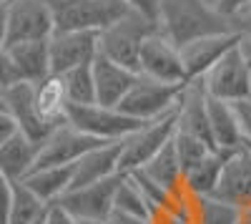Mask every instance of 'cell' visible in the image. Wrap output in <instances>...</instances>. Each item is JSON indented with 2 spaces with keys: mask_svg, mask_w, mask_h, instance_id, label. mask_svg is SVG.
Here are the masks:
<instances>
[{
  "mask_svg": "<svg viewBox=\"0 0 251 224\" xmlns=\"http://www.w3.org/2000/svg\"><path fill=\"white\" fill-rule=\"evenodd\" d=\"M156 28L174 46L211 33L231 30L228 18L208 5V0H161Z\"/></svg>",
  "mask_w": 251,
  "mask_h": 224,
  "instance_id": "cell-1",
  "label": "cell"
},
{
  "mask_svg": "<svg viewBox=\"0 0 251 224\" xmlns=\"http://www.w3.org/2000/svg\"><path fill=\"white\" fill-rule=\"evenodd\" d=\"M131 8L123 0H53V33L73 30V33H100L123 18Z\"/></svg>",
  "mask_w": 251,
  "mask_h": 224,
  "instance_id": "cell-2",
  "label": "cell"
},
{
  "mask_svg": "<svg viewBox=\"0 0 251 224\" xmlns=\"http://www.w3.org/2000/svg\"><path fill=\"white\" fill-rule=\"evenodd\" d=\"M156 30V23L149 20L146 15L128 10L123 18H118L116 23H111L108 28H103L96 40H98V53L106 56L108 60L118 66H126L138 73V51L141 43L151 33Z\"/></svg>",
  "mask_w": 251,
  "mask_h": 224,
  "instance_id": "cell-3",
  "label": "cell"
},
{
  "mask_svg": "<svg viewBox=\"0 0 251 224\" xmlns=\"http://www.w3.org/2000/svg\"><path fill=\"white\" fill-rule=\"evenodd\" d=\"M186 86V84H183ZM183 86H171V84H161V81L146 78V76H136V81L131 84V88L126 91V96L118 101V111H123L126 116H131L136 121H153L158 116L171 113L178 106V98Z\"/></svg>",
  "mask_w": 251,
  "mask_h": 224,
  "instance_id": "cell-4",
  "label": "cell"
},
{
  "mask_svg": "<svg viewBox=\"0 0 251 224\" xmlns=\"http://www.w3.org/2000/svg\"><path fill=\"white\" fill-rule=\"evenodd\" d=\"M174 131H176V109L153 121H143L133 134H128L121 141V161H118L121 174L141 169L146 161L153 159L174 139Z\"/></svg>",
  "mask_w": 251,
  "mask_h": 224,
  "instance_id": "cell-5",
  "label": "cell"
},
{
  "mask_svg": "<svg viewBox=\"0 0 251 224\" xmlns=\"http://www.w3.org/2000/svg\"><path fill=\"white\" fill-rule=\"evenodd\" d=\"M66 121L88 134L98 141H123L128 134H133L141 121L126 116L116 106H100V104H86V106H66Z\"/></svg>",
  "mask_w": 251,
  "mask_h": 224,
  "instance_id": "cell-6",
  "label": "cell"
},
{
  "mask_svg": "<svg viewBox=\"0 0 251 224\" xmlns=\"http://www.w3.org/2000/svg\"><path fill=\"white\" fill-rule=\"evenodd\" d=\"M196 84L201 86L203 96L226 101V104H234V101H241V98H251L246 66H244V58H241L236 46L231 51H226L201 78H196Z\"/></svg>",
  "mask_w": 251,
  "mask_h": 224,
  "instance_id": "cell-7",
  "label": "cell"
},
{
  "mask_svg": "<svg viewBox=\"0 0 251 224\" xmlns=\"http://www.w3.org/2000/svg\"><path fill=\"white\" fill-rule=\"evenodd\" d=\"M138 73L146 76V78L161 81V84H171V86L188 84L186 71L181 66L178 48L166 35H161L158 28L141 43V51H138Z\"/></svg>",
  "mask_w": 251,
  "mask_h": 224,
  "instance_id": "cell-8",
  "label": "cell"
},
{
  "mask_svg": "<svg viewBox=\"0 0 251 224\" xmlns=\"http://www.w3.org/2000/svg\"><path fill=\"white\" fill-rule=\"evenodd\" d=\"M53 35V13L48 0H10L5 46L48 40Z\"/></svg>",
  "mask_w": 251,
  "mask_h": 224,
  "instance_id": "cell-9",
  "label": "cell"
},
{
  "mask_svg": "<svg viewBox=\"0 0 251 224\" xmlns=\"http://www.w3.org/2000/svg\"><path fill=\"white\" fill-rule=\"evenodd\" d=\"M121 181V174L108 176L96 184H86L78 189H68L55 204L66 209L73 219H103L108 222L113 214V196Z\"/></svg>",
  "mask_w": 251,
  "mask_h": 224,
  "instance_id": "cell-10",
  "label": "cell"
},
{
  "mask_svg": "<svg viewBox=\"0 0 251 224\" xmlns=\"http://www.w3.org/2000/svg\"><path fill=\"white\" fill-rule=\"evenodd\" d=\"M103 144V141L83 134L78 129H73L68 121L58 124L48 139L38 146V156H35V167L33 169H43V167H71L73 161H78L86 151H91L93 146Z\"/></svg>",
  "mask_w": 251,
  "mask_h": 224,
  "instance_id": "cell-11",
  "label": "cell"
},
{
  "mask_svg": "<svg viewBox=\"0 0 251 224\" xmlns=\"http://www.w3.org/2000/svg\"><path fill=\"white\" fill-rule=\"evenodd\" d=\"M211 196L219 201H226V204H231L236 209L251 207V151L244 144L226 154L221 176Z\"/></svg>",
  "mask_w": 251,
  "mask_h": 224,
  "instance_id": "cell-12",
  "label": "cell"
},
{
  "mask_svg": "<svg viewBox=\"0 0 251 224\" xmlns=\"http://www.w3.org/2000/svg\"><path fill=\"white\" fill-rule=\"evenodd\" d=\"M98 56L96 33H73V30H55L48 38V63L50 76H60L71 68L86 66Z\"/></svg>",
  "mask_w": 251,
  "mask_h": 224,
  "instance_id": "cell-13",
  "label": "cell"
},
{
  "mask_svg": "<svg viewBox=\"0 0 251 224\" xmlns=\"http://www.w3.org/2000/svg\"><path fill=\"white\" fill-rule=\"evenodd\" d=\"M3 96V109L10 113V118L15 121L18 131L28 136L30 141L40 146L48 139V134L55 129L50 124H46L40 118L38 109H35V93H33V84H15L5 91H0Z\"/></svg>",
  "mask_w": 251,
  "mask_h": 224,
  "instance_id": "cell-14",
  "label": "cell"
},
{
  "mask_svg": "<svg viewBox=\"0 0 251 224\" xmlns=\"http://www.w3.org/2000/svg\"><path fill=\"white\" fill-rule=\"evenodd\" d=\"M236 40H239V35L234 30H226V33L201 35V38L186 40V43L176 46L178 56H181V66L186 71V78L188 81L201 78L226 51H231L236 46Z\"/></svg>",
  "mask_w": 251,
  "mask_h": 224,
  "instance_id": "cell-15",
  "label": "cell"
},
{
  "mask_svg": "<svg viewBox=\"0 0 251 224\" xmlns=\"http://www.w3.org/2000/svg\"><path fill=\"white\" fill-rule=\"evenodd\" d=\"M118 161H121V141H103V144L93 146L91 151H86L78 161L71 164V187L68 189L96 184V181L121 174Z\"/></svg>",
  "mask_w": 251,
  "mask_h": 224,
  "instance_id": "cell-16",
  "label": "cell"
},
{
  "mask_svg": "<svg viewBox=\"0 0 251 224\" xmlns=\"http://www.w3.org/2000/svg\"><path fill=\"white\" fill-rule=\"evenodd\" d=\"M93 88H96V104L100 106H118V101L126 96V91L131 88V84L136 81V71L118 66L113 60H108L106 56H96L93 63Z\"/></svg>",
  "mask_w": 251,
  "mask_h": 224,
  "instance_id": "cell-17",
  "label": "cell"
},
{
  "mask_svg": "<svg viewBox=\"0 0 251 224\" xmlns=\"http://www.w3.org/2000/svg\"><path fill=\"white\" fill-rule=\"evenodd\" d=\"M206 121H208V134H211L214 149L234 151L241 146V134L236 126V116H234L231 104L206 96Z\"/></svg>",
  "mask_w": 251,
  "mask_h": 224,
  "instance_id": "cell-18",
  "label": "cell"
},
{
  "mask_svg": "<svg viewBox=\"0 0 251 224\" xmlns=\"http://www.w3.org/2000/svg\"><path fill=\"white\" fill-rule=\"evenodd\" d=\"M38 156V144L15 131L5 144H0V174H5L10 181H23L33 167Z\"/></svg>",
  "mask_w": 251,
  "mask_h": 224,
  "instance_id": "cell-19",
  "label": "cell"
},
{
  "mask_svg": "<svg viewBox=\"0 0 251 224\" xmlns=\"http://www.w3.org/2000/svg\"><path fill=\"white\" fill-rule=\"evenodd\" d=\"M5 48H8L23 84H38L46 76H50L48 40H28V43H15V46H5Z\"/></svg>",
  "mask_w": 251,
  "mask_h": 224,
  "instance_id": "cell-20",
  "label": "cell"
},
{
  "mask_svg": "<svg viewBox=\"0 0 251 224\" xmlns=\"http://www.w3.org/2000/svg\"><path fill=\"white\" fill-rule=\"evenodd\" d=\"M228 151H208L203 159H199L196 164H191L186 171H183V187L186 192H191L194 196H211L216 181L221 176V169H224V159H226Z\"/></svg>",
  "mask_w": 251,
  "mask_h": 224,
  "instance_id": "cell-21",
  "label": "cell"
},
{
  "mask_svg": "<svg viewBox=\"0 0 251 224\" xmlns=\"http://www.w3.org/2000/svg\"><path fill=\"white\" fill-rule=\"evenodd\" d=\"M141 174H146L153 184H158L161 189H166L169 194H176L178 189H183V169L178 164V156L174 151V144L169 141L153 159H149L146 164L138 169Z\"/></svg>",
  "mask_w": 251,
  "mask_h": 224,
  "instance_id": "cell-22",
  "label": "cell"
},
{
  "mask_svg": "<svg viewBox=\"0 0 251 224\" xmlns=\"http://www.w3.org/2000/svg\"><path fill=\"white\" fill-rule=\"evenodd\" d=\"M23 184L46 204H55V201L68 192L71 187V167H43V169H33Z\"/></svg>",
  "mask_w": 251,
  "mask_h": 224,
  "instance_id": "cell-23",
  "label": "cell"
},
{
  "mask_svg": "<svg viewBox=\"0 0 251 224\" xmlns=\"http://www.w3.org/2000/svg\"><path fill=\"white\" fill-rule=\"evenodd\" d=\"M33 93H35V109L46 124H50V126L66 124L68 101H66V93H63L58 76H46L43 81L33 84Z\"/></svg>",
  "mask_w": 251,
  "mask_h": 224,
  "instance_id": "cell-24",
  "label": "cell"
},
{
  "mask_svg": "<svg viewBox=\"0 0 251 224\" xmlns=\"http://www.w3.org/2000/svg\"><path fill=\"white\" fill-rule=\"evenodd\" d=\"M48 204L38 199L23 181H13V194H10V207L5 224H35L43 219Z\"/></svg>",
  "mask_w": 251,
  "mask_h": 224,
  "instance_id": "cell-25",
  "label": "cell"
},
{
  "mask_svg": "<svg viewBox=\"0 0 251 224\" xmlns=\"http://www.w3.org/2000/svg\"><path fill=\"white\" fill-rule=\"evenodd\" d=\"M93 63V60H91ZM91 63L71 68L66 73H60V86L66 93V101L71 106H86V104H96V88H93V71Z\"/></svg>",
  "mask_w": 251,
  "mask_h": 224,
  "instance_id": "cell-26",
  "label": "cell"
},
{
  "mask_svg": "<svg viewBox=\"0 0 251 224\" xmlns=\"http://www.w3.org/2000/svg\"><path fill=\"white\" fill-rule=\"evenodd\" d=\"M113 214H128V217L151 219V207H149V201H146V196L138 192V187L128 179V174H121V181H118V187H116Z\"/></svg>",
  "mask_w": 251,
  "mask_h": 224,
  "instance_id": "cell-27",
  "label": "cell"
},
{
  "mask_svg": "<svg viewBox=\"0 0 251 224\" xmlns=\"http://www.w3.org/2000/svg\"><path fill=\"white\" fill-rule=\"evenodd\" d=\"M239 209L219 201L214 196H199L196 199V222L199 224H234Z\"/></svg>",
  "mask_w": 251,
  "mask_h": 224,
  "instance_id": "cell-28",
  "label": "cell"
},
{
  "mask_svg": "<svg viewBox=\"0 0 251 224\" xmlns=\"http://www.w3.org/2000/svg\"><path fill=\"white\" fill-rule=\"evenodd\" d=\"M171 144H174V151L178 156V164L181 169L186 171L191 164H196L199 159H203L208 151H214V146H208L206 141L191 136V134H183V131H174V139H171Z\"/></svg>",
  "mask_w": 251,
  "mask_h": 224,
  "instance_id": "cell-29",
  "label": "cell"
},
{
  "mask_svg": "<svg viewBox=\"0 0 251 224\" xmlns=\"http://www.w3.org/2000/svg\"><path fill=\"white\" fill-rule=\"evenodd\" d=\"M234 116H236V126L241 134V144L251 146V98H241L231 104Z\"/></svg>",
  "mask_w": 251,
  "mask_h": 224,
  "instance_id": "cell-30",
  "label": "cell"
},
{
  "mask_svg": "<svg viewBox=\"0 0 251 224\" xmlns=\"http://www.w3.org/2000/svg\"><path fill=\"white\" fill-rule=\"evenodd\" d=\"M15 84H23V81H20V73H18V68L13 63L8 48L0 46V91H5Z\"/></svg>",
  "mask_w": 251,
  "mask_h": 224,
  "instance_id": "cell-31",
  "label": "cell"
},
{
  "mask_svg": "<svg viewBox=\"0 0 251 224\" xmlns=\"http://www.w3.org/2000/svg\"><path fill=\"white\" fill-rule=\"evenodd\" d=\"M228 23H231V30L236 35L251 38V0H249L246 5H241L236 13L228 15Z\"/></svg>",
  "mask_w": 251,
  "mask_h": 224,
  "instance_id": "cell-32",
  "label": "cell"
},
{
  "mask_svg": "<svg viewBox=\"0 0 251 224\" xmlns=\"http://www.w3.org/2000/svg\"><path fill=\"white\" fill-rule=\"evenodd\" d=\"M126 5H128L131 10L146 15L149 20H153L156 23V18H158V5H161V0H123Z\"/></svg>",
  "mask_w": 251,
  "mask_h": 224,
  "instance_id": "cell-33",
  "label": "cell"
},
{
  "mask_svg": "<svg viewBox=\"0 0 251 224\" xmlns=\"http://www.w3.org/2000/svg\"><path fill=\"white\" fill-rule=\"evenodd\" d=\"M10 194H13V181L5 174H0V224H5V219H8Z\"/></svg>",
  "mask_w": 251,
  "mask_h": 224,
  "instance_id": "cell-34",
  "label": "cell"
},
{
  "mask_svg": "<svg viewBox=\"0 0 251 224\" xmlns=\"http://www.w3.org/2000/svg\"><path fill=\"white\" fill-rule=\"evenodd\" d=\"M40 224H73V219H71V214L66 209H60L58 204H48Z\"/></svg>",
  "mask_w": 251,
  "mask_h": 224,
  "instance_id": "cell-35",
  "label": "cell"
},
{
  "mask_svg": "<svg viewBox=\"0 0 251 224\" xmlns=\"http://www.w3.org/2000/svg\"><path fill=\"white\" fill-rule=\"evenodd\" d=\"M15 131H18V126H15V121L10 118V113L5 109H0V144H5Z\"/></svg>",
  "mask_w": 251,
  "mask_h": 224,
  "instance_id": "cell-36",
  "label": "cell"
},
{
  "mask_svg": "<svg viewBox=\"0 0 251 224\" xmlns=\"http://www.w3.org/2000/svg\"><path fill=\"white\" fill-rule=\"evenodd\" d=\"M241 58H244V66H246V76H249V93H251V38L239 35V43H236Z\"/></svg>",
  "mask_w": 251,
  "mask_h": 224,
  "instance_id": "cell-37",
  "label": "cell"
},
{
  "mask_svg": "<svg viewBox=\"0 0 251 224\" xmlns=\"http://www.w3.org/2000/svg\"><path fill=\"white\" fill-rule=\"evenodd\" d=\"M249 0H211V5H214V10H219L224 18H228L231 13H236L241 5H246Z\"/></svg>",
  "mask_w": 251,
  "mask_h": 224,
  "instance_id": "cell-38",
  "label": "cell"
},
{
  "mask_svg": "<svg viewBox=\"0 0 251 224\" xmlns=\"http://www.w3.org/2000/svg\"><path fill=\"white\" fill-rule=\"evenodd\" d=\"M111 224H151V219H141V217H128V214H111Z\"/></svg>",
  "mask_w": 251,
  "mask_h": 224,
  "instance_id": "cell-39",
  "label": "cell"
},
{
  "mask_svg": "<svg viewBox=\"0 0 251 224\" xmlns=\"http://www.w3.org/2000/svg\"><path fill=\"white\" fill-rule=\"evenodd\" d=\"M5 33H8V5L0 3V46H5Z\"/></svg>",
  "mask_w": 251,
  "mask_h": 224,
  "instance_id": "cell-40",
  "label": "cell"
},
{
  "mask_svg": "<svg viewBox=\"0 0 251 224\" xmlns=\"http://www.w3.org/2000/svg\"><path fill=\"white\" fill-rule=\"evenodd\" d=\"M234 224H251V207L239 209V214H236V222H234Z\"/></svg>",
  "mask_w": 251,
  "mask_h": 224,
  "instance_id": "cell-41",
  "label": "cell"
},
{
  "mask_svg": "<svg viewBox=\"0 0 251 224\" xmlns=\"http://www.w3.org/2000/svg\"><path fill=\"white\" fill-rule=\"evenodd\" d=\"M73 224H111V222H103V219H73Z\"/></svg>",
  "mask_w": 251,
  "mask_h": 224,
  "instance_id": "cell-42",
  "label": "cell"
},
{
  "mask_svg": "<svg viewBox=\"0 0 251 224\" xmlns=\"http://www.w3.org/2000/svg\"><path fill=\"white\" fill-rule=\"evenodd\" d=\"M0 3H3V5H8V3H10V0H0Z\"/></svg>",
  "mask_w": 251,
  "mask_h": 224,
  "instance_id": "cell-43",
  "label": "cell"
},
{
  "mask_svg": "<svg viewBox=\"0 0 251 224\" xmlns=\"http://www.w3.org/2000/svg\"><path fill=\"white\" fill-rule=\"evenodd\" d=\"M0 109H3V96H0Z\"/></svg>",
  "mask_w": 251,
  "mask_h": 224,
  "instance_id": "cell-44",
  "label": "cell"
},
{
  "mask_svg": "<svg viewBox=\"0 0 251 224\" xmlns=\"http://www.w3.org/2000/svg\"><path fill=\"white\" fill-rule=\"evenodd\" d=\"M48 3H53V0H48Z\"/></svg>",
  "mask_w": 251,
  "mask_h": 224,
  "instance_id": "cell-45",
  "label": "cell"
},
{
  "mask_svg": "<svg viewBox=\"0 0 251 224\" xmlns=\"http://www.w3.org/2000/svg\"><path fill=\"white\" fill-rule=\"evenodd\" d=\"M35 224H40V222H35Z\"/></svg>",
  "mask_w": 251,
  "mask_h": 224,
  "instance_id": "cell-46",
  "label": "cell"
}]
</instances>
